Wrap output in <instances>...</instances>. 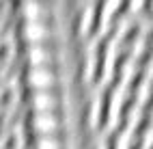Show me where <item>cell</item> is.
Wrapping results in <instances>:
<instances>
[{
	"label": "cell",
	"instance_id": "6da1fadb",
	"mask_svg": "<svg viewBox=\"0 0 153 149\" xmlns=\"http://www.w3.org/2000/svg\"><path fill=\"white\" fill-rule=\"evenodd\" d=\"M22 33L28 43H48L56 37V24H52L50 19H30L24 22Z\"/></svg>",
	"mask_w": 153,
	"mask_h": 149
},
{
	"label": "cell",
	"instance_id": "7a4b0ae2",
	"mask_svg": "<svg viewBox=\"0 0 153 149\" xmlns=\"http://www.w3.org/2000/svg\"><path fill=\"white\" fill-rule=\"evenodd\" d=\"M19 13L24 15L26 22L30 19H50L56 13L54 0H24L19 4Z\"/></svg>",
	"mask_w": 153,
	"mask_h": 149
},
{
	"label": "cell",
	"instance_id": "3957f363",
	"mask_svg": "<svg viewBox=\"0 0 153 149\" xmlns=\"http://www.w3.org/2000/svg\"><path fill=\"white\" fill-rule=\"evenodd\" d=\"M26 80L30 86H35V91H45V89H54L58 84V74L52 67H30Z\"/></svg>",
	"mask_w": 153,
	"mask_h": 149
},
{
	"label": "cell",
	"instance_id": "277c9868",
	"mask_svg": "<svg viewBox=\"0 0 153 149\" xmlns=\"http://www.w3.org/2000/svg\"><path fill=\"white\" fill-rule=\"evenodd\" d=\"M56 58V50L50 43H30L26 50V61L30 67H52Z\"/></svg>",
	"mask_w": 153,
	"mask_h": 149
},
{
	"label": "cell",
	"instance_id": "5b68a950",
	"mask_svg": "<svg viewBox=\"0 0 153 149\" xmlns=\"http://www.w3.org/2000/svg\"><path fill=\"white\" fill-rule=\"evenodd\" d=\"M33 130L39 134V136H48V134H56L58 127H60V117L56 110H45V112H35L33 121Z\"/></svg>",
	"mask_w": 153,
	"mask_h": 149
},
{
	"label": "cell",
	"instance_id": "8992f818",
	"mask_svg": "<svg viewBox=\"0 0 153 149\" xmlns=\"http://www.w3.org/2000/svg\"><path fill=\"white\" fill-rule=\"evenodd\" d=\"M125 95H127V84L117 82L114 89L110 91V99H108V127H114L119 123V117H121V108H123Z\"/></svg>",
	"mask_w": 153,
	"mask_h": 149
},
{
	"label": "cell",
	"instance_id": "52a82bcc",
	"mask_svg": "<svg viewBox=\"0 0 153 149\" xmlns=\"http://www.w3.org/2000/svg\"><path fill=\"white\" fill-rule=\"evenodd\" d=\"M60 104V97L54 89H45V91H35L30 97V106L35 112H45V110H56Z\"/></svg>",
	"mask_w": 153,
	"mask_h": 149
},
{
	"label": "cell",
	"instance_id": "ba28073f",
	"mask_svg": "<svg viewBox=\"0 0 153 149\" xmlns=\"http://www.w3.org/2000/svg\"><path fill=\"white\" fill-rule=\"evenodd\" d=\"M117 52H119V41L114 37H110L106 41V48H104V63H99L101 65V78H104V82H110L112 76H114Z\"/></svg>",
	"mask_w": 153,
	"mask_h": 149
},
{
	"label": "cell",
	"instance_id": "9c48e42d",
	"mask_svg": "<svg viewBox=\"0 0 153 149\" xmlns=\"http://www.w3.org/2000/svg\"><path fill=\"white\" fill-rule=\"evenodd\" d=\"M101 112H104V95H101V91H95L93 97H91V104H88V123H91V127H99Z\"/></svg>",
	"mask_w": 153,
	"mask_h": 149
},
{
	"label": "cell",
	"instance_id": "30bf717a",
	"mask_svg": "<svg viewBox=\"0 0 153 149\" xmlns=\"http://www.w3.org/2000/svg\"><path fill=\"white\" fill-rule=\"evenodd\" d=\"M119 7H121V0H104L101 2V9H99V28L101 31H106L110 26L114 13L119 11Z\"/></svg>",
	"mask_w": 153,
	"mask_h": 149
},
{
	"label": "cell",
	"instance_id": "8fae6325",
	"mask_svg": "<svg viewBox=\"0 0 153 149\" xmlns=\"http://www.w3.org/2000/svg\"><path fill=\"white\" fill-rule=\"evenodd\" d=\"M97 13V7H95V2H91V4H86V9L82 13H80V33L82 35H88L91 33V28H93V22H95V15Z\"/></svg>",
	"mask_w": 153,
	"mask_h": 149
},
{
	"label": "cell",
	"instance_id": "7c38bea8",
	"mask_svg": "<svg viewBox=\"0 0 153 149\" xmlns=\"http://www.w3.org/2000/svg\"><path fill=\"white\" fill-rule=\"evenodd\" d=\"M65 143L60 141L56 134H48V136H39L37 143H35V149H63Z\"/></svg>",
	"mask_w": 153,
	"mask_h": 149
},
{
	"label": "cell",
	"instance_id": "4fadbf2b",
	"mask_svg": "<svg viewBox=\"0 0 153 149\" xmlns=\"http://www.w3.org/2000/svg\"><path fill=\"white\" fill-rule=\"evenodd\" d=\"M131 132H134V127L125 125V130L121 132L117 136V141H114V149H129V145H131Z\"/></svg>",
	"mask_w": 153,
	"mask_h": 149
},
{
	"label": "cell",
	"instance_id": "5bb4252c",
	"mask_svg": "<svg viewBox=\"0 0 153 149\" xmlns=\"http://www.w3.org/2000/svg\"><path fill=\"white\" fill-rule=\"evenodd\" d=\"M142 4H145V0H129V13H138Z\"/></svg>",
	"mask_w": 153,
	"mask_h": 149
},
{
	"label": "cell",
	"instance_id": "9a60e30c",
	"mask_svg": "<svg viewBox=\"0 0 153 149\" xmlns=\"http://www.w3.org/2000/svg\"><path fill=\"white\" fill-rule=\"evenodd\" d=\"M97 149H108V143H99V147Z\"/></svg>",
	"mask_w": 153,
	"mask_h": 149
}]
</instances>
